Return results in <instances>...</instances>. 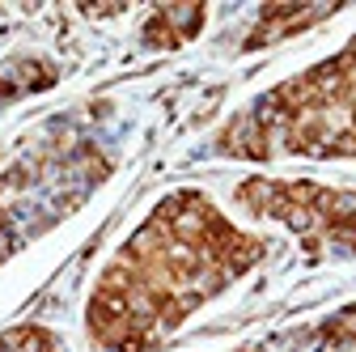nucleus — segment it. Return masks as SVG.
I'll list each match as a JSON object with an SVG mask.
<instances>
[{"instance_id":"nucleus-6","label":"nucleus","mask_w":356,"mask_h":352,"mask_svg":"<svg viewBox=\"0 0 356 352\" xmlns=\"http://www.w3.org/2000/svg\"><path fill=\"white\" fill-rule=\"evenodd\" d=\"M204 26V5H174V9H157L145 26V42L149 47H178V42L195 38Z\"/></svg>"},{"instance_id":"nucleus-2","label":"nucleus","mask_w":356,"mask_h":352,"mask_svg":"<svg viewBox=\"0 0 356 352\" xmlns=\"http://www.w3.org/2000/svg\"><path fill=\"white\" fill-rule=\"evenodd\" d=\"M225 157H356V34L343 51L259 94L225 131Z\"/></svg>"},{"instance_id":"nucleus-7","label":"nucleus","mask_w":356,"mask_h":352,"mask_svg":"<svg viewBox=\"0 0 356 352\" xmlns=\"http://www.w3.org/2000/svg\"><path fill=\"white\" fill-rule=\"evenodd\" d=\"M0 352H64V344L42 327H13L0 335Z\"/></svg>"},{"instance_id":"nucleus-5","label":"nucleus","mask_w":356,"mask_h":352,"mask_svg":"<svg viewBox=\"0 0 356 352\" xmlns=\"http://www.w3.org/2000/svg\"><path fill=\"white\" fill-rule=\"evenodd\" d=\"M335 9H301V5H272V9H263L259 13V26L254 34L246 38V47H267V42H276L284 34H297L305 26H314L323 17H331Z\"/></svg>"},{"instance_id":"nucleus-3","label":"nucleus","mask_w":356,"mask_h":352,"mask_svg":"<svg viewBox=\"0 0 356 352\" xmlns=\"http://www.w3.org/2000/svg\"><path fill=\"white\" fill-rule=\"evenodd\" d=\"M106 174L89 145L76 149H47L17 161L0 174V263H5L26 238L56 225L60 216Z\"/></svg>"},{"instance_id":"nucleus-1","label":"nucleus","mask_w":356,"mask_h":352,"mask_svg":"<svg viewBox=\"0 0 356 352\" xmlns=\"http://www.w3.org/2000/svg\"><path fill=\"white\" fill-rule=\"evenodd\" d=\"M267 255L200 191L165 195L102 268L85 327L106 352H149Z\"/></svg>"},{"instance_id":"nucleus-4","label":"nucleus","mask_w":356,"mask_h":352,"mask_svg":"<svg viewBox=\"0 0 356 352\" xmlns=\"http://www.w3.org/2000/svg\"><path fill=\"white\" fill-rule=\"evenodd\" d=\"M238 200L254 216L289 225L309 255H356V191H335L305 179H246L238 187Z\"/></svg>"}]
</instances>
